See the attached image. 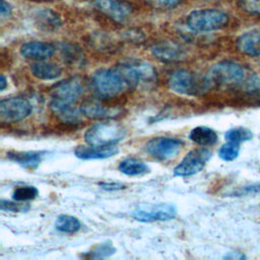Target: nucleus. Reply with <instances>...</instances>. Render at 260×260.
Wrapping results in <instances>:
<instances>
[{
    "instance_id": "obj_1",
    "label": "nucleus",
    "mask_w": 260,
    "mask_h": 260,
    "mask_svg": "<svg viewBox=\"0 0 260 260\" xmlns=\"http://www.w3.org/2000/svg\"><path fill=\"white\" fill-rule=\"evenodd\" d=\"M117 69L121 72L130 88L150 87L157 80L155 68L147 61L130 58L118 64Z\"/></svg>"
},
{
    "instance_id": "obj_5",
    "label": "nucleus",
    "mask_w": 260,
    "mask_h": 260,
    "mask_svg": "<svg viewBox=\"0 0 260 260\" xmlns=\"http://www.w3.org/2000/svg\"><path fill=\"white\" fill-rule=\"evenodd\" d=\"M205 79L209 87H237L245 79V70L236 62L220 61L208 69Z\"/></svg>"
},
{
    "instance_id": "obj_30",
    "label": "nucleus",
    "mask_w": 260,
    "mask_h": 260,
    "mask_svg": "<svg viewBox=\"0 0 260 260\" xmlns=\"http://www.w3.org/2000/svg\"><path fill=\"white\" fill-rule=\"evenodd\" d=\"M1 210L3 211H12V212H19V211H26L29 209V205L25 202H19V201H8L2 199L0 202Z\"/></svg>"
},
{
    "instance_id": "obj_14",
    "label": "nucleus",
    "mask_w": 260,
    "mask_h": 260,
    "mask_svg": "<svg viewBox=\"0 0 260 260\" xmlns=\"http://www.w3.org/2000/svg\"><path fill=\"white\" fill-rule=\"evenodd\" d=\"M151 54L160 62L177 63L187 58V52L181 45L172 41H160L150 47Z\"/></svg>"
},
{
    "instance_id": "obj_28",
    "label": "nucleus",
    "mask_w": 260,
    "mask_h": 260,
    "mask_svg": "<svg viewBox=\"0 0 260 260\" xmlns=\"http://www.w3.org/2000/svg\"><path fill=\"white\" fill-rule=\"evenodd\" d=\"M239 152H240V144L231 142V141H226V143H224L223 145L220 146V148L218 150V156L222 160L232 161L238 157Z\"/></svg>"
},
{
    "instance_id": "obj_22",
    "label": "nucleus",
    "mask_w": 260,
    "mask_h": 260,
    "mask_svg": "<svg viewBox=\"0 0 260 260\" xmlns=\"http://www.w3.org/2000/svg\"><path fill=\"white\" fill-rule=\"evenodd\" d=\"M118 170L127 176H140L149 172L148 166L135 157H127L119 162Z\"/></svg>"
},
{
    "instance_id": "obj_7",
    "label": "nucleus",
    "mask_w": 260,
    "mask_h": 260,
    "mask_svg": "<svg viewBox=\"0 0 260 260\" xmlns=\"http://www.w3.org/2000/svg\"><path fill=\"white\" fill-rule=\"evenodd\" d=\"M168 82L173 91L185 95H195L209 88L205 77L201 82H199L189 70L182 68L174 70L170 74Z\"/></svg>"
},
{
    "instance_id": "obj_12",
    "label": "nucleus",
    "mask_w": 260,
    "mask_h": 260,
    "mask_svg": "<svg viewBox=\"0 0 260 260\" xmlns=\"http://www.w3.org/2000/svg\"><path fill=\"white\" fill-rule=\"evenodd\" d=\"M79 109L83 117L88 119H115L122 113L121 108L116 105H112L109 102L106 103V99L100 96H98V100L90 99L84 101Z\"/></svg>"
},
{
    "instance_id": "obj_33",
    "label": "nucleus",
    "mask_w": 260,
    "mask_h": 260,
    "mask_svg": "<svg viewBox=\"0 0 260 260\" xmlns=\"http://www.w3.org/2000/svg\"><path fill=\"white\" fill-rule=\"evenodd\" d=\"M100 186L102 189L106 191H118L124 189L126 186L121 183H113V182H107V183H100Z\"/></svg>"
},
{
    "instance_id": "obj_35",
    "label": "nucleus",
    "mask_w": 260,
    "mask_h": 260,
    "mask_svg": "<svg viewBox=\"0 0 260 260\" xmlns=\"http://www.w3.org/2000/svg\"><path fill=\"white\" fill-rule=\"evenodd\" d=\"M224 259H232V260H241V259H245L246 256L239 252V251H230L228 252L224 256H223Z\"/></svg>"
},
{
    "instance_id": "obj_8",
    "label": "nucleus",
    "mask_w": 260,
    "mask_h": 260,
    "mask_svg": "<svg viewBox=\"0 0 260 260\" xmlns=\"http://www.w3.org/2000/svg\"><path fill=\"white\" fill-rule=\"evenodd\" d=\"M184 142L176 137L159 136L153 137L147 141L145 151L149 156L158 160L166 161L177 156L181 151Z\"/></svg>"
},
{
    "instance_id": "obj_16",
    "label": "nucleus",
    "mask_w": 260,
    "mask_h": 260,
    "mask_svg": "<svg viewBox=\"0 0 260 260\" xmlns=\"http://www.w3.org/2000/svg\"><path fill=\"white\" fill-rule=\"evenodd\" d=\"M119 152L118 146H95V145H77L74 148V154L80 159H103L116 155Z\"/></svg>"
},
{
    "instance_id": "obj_3",
    "label": "nucleus",
    "mask_w": 260,
    "mask_h": 260,
    "mask_svg": "<svg viewBox=\"0 0 260 260\" xmlns=\"http://www.w3.org/2000/svg\"><path fill=\"white\" fill-rule=\"evenodd\" d=\"M127 130L121 123L109 119L91 125L84 133V141L88 145L107 146L115 145L122 141Z\"/></svg>"
},
{
    "instance_id": "obj_9",
    "label": "nucleus",
    "mask_w": 260,
    "mask_h": 260,
    "mask_svg": "<svg viewBox=\"0 0 260 260\" xmlns=\"http://www.w3.org/2000/svg\"><path fill=\"white\" fill-rule=\"evenodd\" d=\"M176 215L177 207L169 202L141 204L131 213L134 219L141 222L166 221L175 218Z\"/></svg>"
},
{
    "instance_id": "obj_21",
    "label": "nucleus",
    "mask_w": 260,
    "mask_h": 260,
    "mask_svg": "<svg viewBox=\"0 0 260 260\" xmlns=\"http://www.w3.org/2000/svg\"><path fill=\"white\" fill-rule=\"evenodd\" d=\"M189 139L200 146H210L217 142V133L209 127L197 126L189 133Z\"/></svg>"
},
{
    "instance_id": "obj_17",
    "label": "nucleus",
    "mask_w": 260,
    "mask_h": 260,
    "mask_svg": "<svg viewBox=\"0 0 260 260\" xmlns=\"http://www.w3.org/2000/svg\"><path fill=\"white\" fill-rule=\"evenodd\" d=\"M238 50L248 56H260V29H252L244 32L237 40Z\"/></svg>"
},
{
    "instance_id": "obj_13",
    "label": "nucleus",
    "mask_w": 260,
    "mask_h": 260,
    "mask_svg": "<svg viewBox=\"0 0 260 260\" xmlns=\"http://www.w3.org/2000/svg\"><path fill=\"white\" fill-rule=\"evenodd\" d=\"M93 6L116 22L127 20L133 12L132 5L125 0H93Z\"/></svg>"
},
{
    "instance_id": "obj_19",
    "label": "nucleus",
    "mask_w": 260,
    "mask_h": 260,
    "mask_svg": "<svg viewBox=\"0 0 260 260\" xmlns=\"http://www.w3.org/2000/svg\"><path fill=\"white\" fill-rule=\"evenodd\" d=\"M34 20L36 25L46 31H53L62 25L60 15L49 8L39 9L34 13Z\"/></svg>"
},
{
    "instance_id": "obj_2",
    "label": "nucleus",
    "mask_w": 260,
    "mask_h": 260,
    "mask_svg": "<svg viewBox=\"0 0 260 260\" xmlns=\"http://www.w3.org/2000/svg\"><path fill=\"white\" fill-rule=\"evenodd\" d=\"M90 83L96 95L104 99H114L130 88L121 72L116 68H101L95 70Z\"/></svg>"
},
{
    "instance_id": "obj_6",
    "label": "nucleus",
    "mask_w": 260,
    "mask_h": 260,
    "mask_svg": "<svg viewBox=\"0 0 260 260\" xmlns=\"http://www.w3.org/2000/svg\"><path fill=\"white\" fill-rule=\"evenodd\" d=\"M84 87L77 78H68L56 83L51 88L50 108L73 106L83 94Z\"/></svg>"
},
{
    "instance_id": "obj_24",
    "label": "nucleus",
    "mask_w": 260,
    "mask_h": 260,
    "mask_svg": "<svg viewBox=\"0 0 260 260\" xmlns=\"http://www.w3.org/2000/svg\"><path fill=\"white\" fill-rule=\"evenodd\" d=\"M60 52H61L62 58L68 64H77V63L81 62L83 59L81 50L73 44L61 43L60 44Z\"/></svg>"
},
{
    "instance_id": "obj_27",
    "label": "nucleus",
    "mask_w": 260,
    "mask_h": 260,
    "mask_svg": "<svg viewBox=\"0 0 260 260\" xmlns=\"http://www.w3.org/2000/svg\"><path fill=\"white\" fill-rule=\"evenodd\" d=\"M116 249L113 246L111 242H104L95 246L92 250L84 253L82 257L84 258H90V259H100V258H106L115 253Z\"/></svg>"
},
{
    "instance_id": "obj_20",
    "label": "nucleus",
    "mask_w": 260,
    "mask_h": 260,
    "mask_svg": "<svg viewBox=\"0 0 260 260\" xmlns=\"http://www.w3.org/2000/svg\"><path fill=\"white\" fill-rule=\"evenodd\" d=\"M44 154V151H8L6 156L24 169L36 170L41 164Z\"/></svg>"
},
{
    "instance_id": "obj_25",
    "label": "nucleus",
    "mask_w": 260,
    "mask_h": 260,
    "mask_svg": "<svg viewBox=\"0 0 260 260\" xmlns=\"http://www.w3.org/2000/svg\"><path fill=\"white\" fill-rule=\"evenodd\" d=\"M253 137V133L250 129L244 127H236L228 130L224 134V138L226 141L235 142L241 144L242 142L251 140Z\"/></svg>"
},
{
    "instance_id": "obj_18",
    "label": "nucleus",
    "mask_w": 260,
    "mask_h": 260,
    "mask_svg": "<svg viewBox=\"0 0 260 260\" xmlns=\"http://www.w3.org/2000/svg\"><path fill=\"white\" fill-rule=\"evenodd\" d=\"M30 73L40 80L57 79L62 74V67L54 62L35 61L29 66Z\"/></svg>"
},
{
    "instance_id": "obj_23",
    "label": "nucleus",
    "mask_w": 260,
    "mask_h": 260,
    "mask_svg": "<svg viewBox=\"0 0 260 260\" xmlns=\"http://www.w3.org/2000/svg\"><path fill=\"white\" fill-rule=\"evenodd\" d=\"M55 228L61 233L74 234L80 230L81 223L79 219L75 216L61 214L55 220Z\"/></svg>"
},
{
    "instance_id": "obj_26",
    "label": "nucleus",
    "mask_w": 260,
    "mask_h": 260,
    "mask_svg": "<svg viewBox=\"0 0 260 260\" xmlns=\"http://www.w3.org/2000/svg\"><path fill=\"white\" fill-rule=\"evenodd\" d=\"M39 194V190L35 186H17L12 192V199L19 202H27L34 200Z\"/></svg>"
},
{
    "instance_id": "obj_36",
    "label": "nucleus",
    "mask_w": 260,
    "mask_h": 260,
    "mask_svg": "<svg viewBox=\"0 0 260 260\" xmlns=\"http://www.w3.org/2000/svg\"><path fill=\"white\" fill-rule=\"evenodd\" d=\"M0 83H1L0 90L2 91V90H4V89H5V87H6V85H7V79H6V77H5V75H4V74H2V75H1Z\"/></svg>"
},
{
    "instance_id": "obj_31",
    "label": "nucleus",
    "mask_w": 260,
    "mask_h": 260,
    "mask_svg": "<svg viewBox=\"0 0 260 260\" xmlns=\"http://www.w3.org/2000/svg\"><path fill=\"white\" fill-rule=\"evenodd\" d=\"M150 5L158 9H173L180 5L183 0H148Z\"/></svg>"
},
{
    "instance_id": "obj_32",
    "label": "nucleus",
    "mask_w": 260,
    "mask_h": 260,
    "mask_svg": "<svg viewBox=\"0 0 260 260\" xmlns=\"http://www.w3.org/2000/svg\"><path fill=\"white\" fill-rule=\"evenodd\" d=\"M260 192V184H252L245 187H242L241 189L237 190L234 194L237 196L240 195H249V194H255Z\"/></svg>"
},
{
    "instance_id": "obj_11",
    "label": "nucleus",
    "mask_w": 260,
    "mask_h": 260,
    "mask_svg": "<svg viewBox=\"0 0 260 260\" xmlns=\"http://www.w3.org/2000/svg\"><path fill=\"white\" fill-rule=\"evenodd\" d=\"M211 155V151L204 147H198L190 150L175 167L174 175L177 177H189L201 172L210 159Z\"/></svg>"
},
{
    "instance_id": "obj_29",
    "label": "nucleus",
    "mask_w": 260,
    "mask_h": 260,
    "mask_svg": "<svg viewBox=\"0 0 260 260\" xmlns=\"http://www.w3.org/2000/svg\"><path fill=\"white\" fill-rule=\"evenodd\" d=\"M238 4L245 12L260 17V0H238Z\"/></svg>"
},
{
    "instance_id": "obj_4",
    "label": "nucleus",
    "mask_w": 260,
    "mask_h": 260,
    "mask_svg": "<svg viewBox=\"0 0 260 260\" xmlns=\"http://www.w3.org/2000/svg\"><path fill=\"white\" fill-rule=\"evenodd\" d=\"M230 17L228 13L216 8H201L192 10L186 18L188 28L195 32L214 31L225 27Z\"/></svg>"
},
{
    "instance_id": "obj_34",
    "label": "nucleus",
    "mask_w": 260,
    "mask_h": 260,
    "mask_svg": "<svg viewBox=\"0 0 260 260\" xmlns=\"http://www.w3.org/2000/svg\"><path fill=\"white\" fill-rule=\"evenodd\" d=\"M0 12H1V16L2 18L8 17L11 12H12V7L10 5L9 2H7L6 0H1V5H0Z\"/></svg>"
},
{
    "instance_id": "obj_10",
    "label": "nucleus",
    "mask_w": 260,
    "mask_h": 260,
    "mask_svg": "<svg viewBox=\"0 0 260 260\" xmlns=\"http://www.w3.org/2000/svg\"><path fill=\"white\" fill-rule=\"evenodd\" d=\"M32 106L23 96H10L0 102V121L3 124L19 122L30 115Z\"/></svg>"
},
{
    "instance_id": "obj_15",
    "label": "nucleus",
    "mask_w": 260,
    "mask_h": 260,
    "mask_svg": "<svg viewBox=\"0 0 260 260\" xmlns=\"http://www.w3.org/2000/svg\"><path fill=\"white\" fill-rule=\"evenodd\" d=\"M20 54L26 59L34 61H43L51 58L55 52L56 47L49 42L29 41L20 46Z\"/></svg>"
}]
</instances>
